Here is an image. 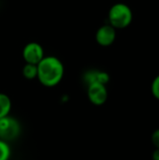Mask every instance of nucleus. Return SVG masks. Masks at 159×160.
<instances>
[{
	"label": "nucleus",
	"mask_w": 159,
	"mask_h": 160,
	"mask_svg": "<svg viewBox=\"0 0 159 160\" xmlns=\"http://www.w3.org/2000/svg\"><path fill=\"white\" fill-rule=\"evenodd\" d=\"M21 132V126L17 119L7 115L0 119V140L9 142L16 140Z\"/></svg>",
	"instance_id": "3"
},
{
	"label": "nucleus",
	"mask_w": 159,
	"mask_h": 160,
	"mask_svg": "<svg viewBox=\"0 0 159 160\" xmlns=\"http://www.w3.org/2000/svg\"><path fill=\"white\" fill-rule=\"evenodd\" d=\"M44 56L43 47L37 42H29L22 49V58L26 64L37 65Z\"/></svg>",
	"instance_id": "5"
},
{
	"label": "nucleus",
	"mask_w": 159,
	"mask_h": 160,
	"mask_svg": "<svg viewBox=\"0 0 159 160\" xmlns=\"http://www.w3.org/2000/svg\"><path fill=\"white\" fill-rule=\"evenodd\" d=\"M83 80L87 85L94 83V82H98V83L107 85V83L110 82V75L106 71H103V70L90 69L84 73Z\"/></svg>",
	"instance_id": "7"
},
{
	"label": "nucleus",
	"mask_w": 159,
	"mask_h": 160,
	"mask_svg": "<svg viewBox=\"0 0 159 160\" xmlns=\"http://www.w3.org/2000/svg\"><path fill=\"white\" fill-rule=\"evenodd\" d=\"M22 76L26 80H34L37 77V66L33 64H26L23 66L22 70Z\"/></svg>",
	"instance_id": "9"
},
{
	"label": "nucleus",
	"mask_w": 159,
	"mask_h": 160,
	"mask_svg": "<svg viewBox=\"0 0 159 160\" xmlns=\"http://www.w3.org/2000/svg\"><path fill=\"white\" fill-rule=\"evenodd\" d=\"M151 93L153 97L159 100V74L155 77L151 84Z\"/></svg>",
	"instance_id": "11"
},
{
	"label": "nucleus",
	"mask_w": 159,
	"mask_h": 160,
	"mask_svg": "<svg viewBox=\"0 0 159 160\" xmlns=\"http://www.w3.org/2000/svg\"><path fill=\"white\" fill-rule=\"evenodd\" d=\"M95 38L98 45L109 47L112 45L116 39V29L109 23L104 24L97 30Z\"/></svg>",
	"instance_id": "6"
},
{
	"label": "nucleus",
	"mask_w": 159,
	"mask_h": 160,
	"mask_svg": "<svg viewBox=\"0 0 159 160\" xmlns=\"http://www.w3.org/2000/svg\"><path fill=\"white\" fill-rule=\"evenodd\" d=\"M152 160H159V149L156 148L152 153Z\"/></svg>",
	"instance_id": "13"
},
{
	"label": "nucleus",
	"mask_w": 159,
	"mask_h": 160,
	"mask_svg": "<svg viewBox=\"0 0 159 160\" xmlns=\"http://www.w3.org/2000/svg\"><path fill=\"white\" fill-rule=\"evenodd\" d=\"M11 156V149L8 142L0 140V160H9Z\"/></svg>",
	"instance_id": "10"
},
{
	"label": "nucleus",
	"mask_w": 159,
	"mask_h": 160,
	"mask_svg": "<svg viewBox=\"0 0 159 160\" xmlns=\"http://www.w3.org/2000/svg\"><path fill=\"white\" fill-rule=\"evenodd\" d=\"M109 24L115 29H124L129 26L133 21V12L130 7L125 3L112 5L108 13Z\"/></svg>",
	"instance_id": "2"
},
{
	"label": "nucleus",
	"mask_w": 159,
	"mask_h": 160,
	"mask_svg": "<svg viewBox=\"0 0 159 160\" xmlns=\"http://www.w3.org/2000/svg\"><path fill=\"white\" fill-rule=\"evenodd\" d=\"M87 98L96 106H101L108 99V89L105 84L94 82L87 85Z\"/></svg>",
	"instance_id": "4"
},
{
	"label": "nucleus",
	"mask_w": 159,
	"mask_h": 160,
	"mask_svg": "<svg viewBox=\"0 0 159 160\" xmlns=\"http://www.w3.org/2000/svg\"><path fill=\"white\" fill-rule=\"evenodd\" d=\"M38 82L45 87H54L61 82L65 74V68L62 61L53 56L48 55L37 65Z\"/></svg>",
	"instance_id": "1"
},
{
	"label": "nucleus",
	"mask_w": 159,
	"mask_h": 160,
	"mask_svg": "<svg viewBox=\"0 0 159 160\" xmlns=\"http://www.w3.org/2000/svg\"><path fill=\"white\" fill-rule=\"evenodd\" d=\"M151 141H152V143H153V145L155 146V148L159 149V128L156 129V130L152 133Z\"/></svg>",
	"instance_id": "12"
},
{
	"label": "nucleus",
	"mask_w": 159,
	"mask_h": 160,
	"mask_svg": "<svg viewBox=\"0 0 159 160\" xmlns=\"http://www.w3.org/2000/svg\"><path fill=\"white\" fill-rule=\"evenodd\" d=\"M12 103L10 98L5 93H0V119L9 115Z\"/></svg>",
	"instance_id": "8"
}]
</instances>
